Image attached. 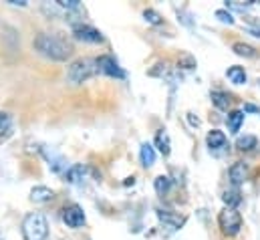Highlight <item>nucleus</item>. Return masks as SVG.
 I'll use <instances>...</instances> for the list:
<instances>
[{"instance_id":"nucleus-20","label":"nucleus","mask_w":260,"mask_h":240,"mask_svg":"<svg viewBox=\"0 0 260 240\" xmlns=\"http://www.w3.org/2000/svg\"><path fill=\"white\" fill-rule=\"evenodd\" d=\"M212 103H214L218 109L226 111L228 105H230V97H228L226 93H222V91H214V93H212Z\"/></svg>"},{"instance_id":"nucleus-13","label":"nucleus","mask_w":260,"mask_h":240,"mask_svg":"<svg viewBox=\"0 0 260 240\" xmlns=\"http://www.w3.org/2000/svg\"><path fill=\"white\" fill-rule=\"evenodd\" d=\"M139 160H141V164H143L145 168H151V166L155 164V150H153L151 143H143V146H141V150H139Z\"/></svg>"},{"instance_id":"nucleus-9","label":"nucleus","mask_w":260,"mask_h":240,"mask_svg":"<svg viewBox=\"0 0 260 240\" xmlns=\"http://www.w3.org/2000/svg\"><path fill=\"white\" fill-rule=\"evenodd\" d=\"M55 198V192L47 186H34L30 190V200L36 202V204H45V202H51Z\"/></svg>"},{"instance_id":"nucleus-6","label":"nucleus","mask_w":260,"mask_h":240,"mask_svg":"<svg viewBox=\"0 0 260 240\" xmlns=\"http://www.w3.org/2000/svg\"><path fill=\"white\" fill-rule=\"evenodd\" d=\"M63 222L69 228H81L85 224V212L79 204H71L63 210Z\"/></svg>"},{"instance_id":"nucleus-18","label":"nucleus","mask_w":260,"mask_h":240,"mask_svg":"<svg viewBox=\"0 0 260 240\" xmlns=\"http://www.w3.org/2000/svg\"><path fill=\"white\" fill-rule=\"evenodd\" d=\"M244 111H240V109H236V111H232L230 115H228V127H230V131L232 133H238L240 131V125H242V121H244Z\"/></svg>"},{"instance_id":"nucleus-27","label":"nucleus","mask_w":260,"mask_h":240,"mask_svg":"<svg viewBox=\"0 0 260 240\" xmlns=\"http://www.w3.org/2000/svg\"><path fill=\"white\" fill-rule=\"evenodd\" d=\"M57 4H59L61 8H67V10H75V8L81 6L79 0H57Z\"/></svg>"},{"instance_id":"nucleus-23","label":"nucleus","mask_w":260,"mask_h":240,"mask_svg":"<svg viewBox=\"0 0 260 240\" xmlns=\"http://www.w3.org/2000/svg\"><path fill=\"white\" fill-rule=\"evenodd\" d=\"M143 16H145V20L149 22V24H161L163 22V18L159 16V12H155L153 8H147V10H143Z\"/></svg>"},{"instance_id":"nucleus-8","label":"nucleus","mask_w":260,"mask_h":240,"mask_svg":"<svg viewBox=\"0 0 260 240\" xmlns=\"http://www.w3.org/2000/svg\"><path fill=\"white\" fill-rule=\"evenodd\" d=\"M228 178H230V182H232V188H238L240 184H244L246 178H248V168H246V164H244V162H236V164L230 168Z\"/></svg>"},{"instance_id":"nucleus-11","label":"nucleus","mask_w":260,"mask_h":240,"mask_svg":"<svg viewBox=\"0 0 260 240\" xmlns=\"http://www.w3.org/2000/svg\"><path fill=\"white\" fill-rule=\"evenodd\" d=\"M85 176H87V168L81 164H75L67 170V182L69 184H79V182H83Z\"/></svg>"},{"instance_id":"nucleus-14","label":"nucleus","mask_w":260,"mask_h":240,"mask_svg":"<svg viewBox=\"0 0 260 240\" xmlns=\"http://www.w3.org/2000/svg\"><path fill=\"white\" fill-rule=\"evenodd\" d=\"M157 216H159V220H161L165 226H169V228H174V230L184 224V218H182V216H178V214H174V212H167V210H165V212L159 210Z\"/></svg>"},{"instance_id":"nucleus-19","label":"nucleus","mask_w":260,"mask_h":240,"mask_svg":"<svg viewBox=\"0 0 260 240\" xmlns=\"http://www.w3.org/2000/svg\"><path fill=\"white\" fill-rule=\"evenodd\" d=\"M232 51L236 55H240V57H246V59H254L256 57V49L250 46V44H246V42H234L232 44Z\"/></svg>"},{"instance_id":"nucleus-26","label":"nucleus","mask_w":260,"mask_h":240,"mask_svg":"<svg viewBox=\"0 0 260 240\" xmlns=\"http://www.w3.org/2000/svg\"><path fill=\"white\" fill-rule=\"evenodd\" d=\"M180 67H184V69H194V67H196V59H194L192 55H182Z\"/></svg>"},{"instance_id":"nucleus-10","label":"nucleus","mask_w":260,"mask_h":240,"mask_svg":"<svg viewBox=\"0 0 260 240\" xmlns=\"http://www.w3.org/2000/svg\"><path fill=\"white\" fill-rule=\"evenodd\" d=\"M226 135H224V131H220V129H212L208 135H206V143H208V148L210 150H222V148H226Z\"/></svg>"},{"instance_id":"nucleus-4","label":"nucleus","mask_w":260,"mask_h":240,"mask_svg":"<svg viewBox=\"0 0 260 240\" xmlns=\"http://www.w3.org/2000/svg\"><path fill=\"white\" fill-rule=\"evenodd\" d=\"M218 224L226 236H236L242 228V216L236 208H224L218 216Z\"/></svg>"},{"instance_id":"nucleus-17","label":"nucleus","mask_w":260,"mask_h":240,"mask_svg":"<svg viewBox=\"0 0 260 240\" xmlns=\"http://www.w3.org/2000/svg\"><path fill=\"white\" fill-rule=\"evenodd\" d=\"M45 156H47V162L53 168V172H67V164H65V160L61 156H57L53 152H47V150H45Z\"/></svg>"},{"instance_id":"nucleus-28","label":"nucleus","mask_w":260,"mask_h":240,"mask_svg":"<svg viewBox=\"0 0 260 240\" xmlns=\"http://www.w3.org/2000/svg\"><path fill=\"white\" fill-rule=\"evenodd\" d=\"M188 119H190V123H192V125H196V127L200 125V119H198V117H194V113H188Z\"/></svg>"},{"instance_id":"nucleus-29","label":"nucleus","mask_w":260,"mask_h":240,"mask_svg":"<svg viewBox=\"0 0 260 240\" xmlns=\"http://www.w3.org/2000/svg\"><path fill=\"white\" fill-rule=\"evenodd\" d=\"M246 111H254V113H258L260 109L258 107H254V105H246Z\"/></svg>"},{"instance_id":"nucleus-1","label":"nucleus","mask_w":260,"mask_h":240,"mask_svg":"<svg viewBox=\"0 0 260 240\" xmlns=\"http://www.w3.org/2000/svg\"><path fill=\"white\" fill-rule=\"evenodd\" d=\"M34 49L42 55V57H47V59H51V61H67L71 55H73V46L65 40V38H61V36H57V34H47V32H42V34H38L36 38H34Z\"/></svg>"},{"instance_id":"nucleus-25","label":"nucleus","mask_w":260,"mask_h":240,"mask_svg":"<svg viewBox=\"0 0 260 240\" xmlns=\"http://www.w3.org/2000/svg\"><path fill=\"white\" fill-rule=\"evenodd\" d=\"M10 125H12V119H10V115L0 111V133L8 131V129H10Z\"/></svg>"},{"instance_id":"nucleus-16","label":"nucleus","mask_w":260,"mask_h":240,"mask_svg":"<svg viewBox=\"0 0 260 240\" xmlns=\"http://www.w3.org/2000/svg\"><path fill=\"white\" fill-rule=\"evenodd\" d=\"M222 200H224L226 208H236V206L242 202V198H240V190H238V188H230V190H224V194H222Z\"/></svg>"},{"instance_id":"nucleus-22","label":"nucleus","mask_w":260,"mask_h":240,"mask_svg":"<svg viewBox=\"0 0 260 240\" xmlns=\"http://www.w3.org/2000/svg\"><path fill=\"white\" fill-rule=\"evenodd\" d=\"M153 186H155V192L157 194H165L171 188V180L167 176H157L155 182H153Z\"/></svg>"},{"instance_id":"nucleus-7","label":"nucleus","mask_w":260,"mask_h":240,"mask_svg":"<svg viewBox=\"0 0 260 240\" xmlns=\"http://www.w3.org/2000/svg\"><path fill=\"white\" fill-rule=\"evenodd\" d=\"M73 34H75V38L85 40V42H103V34L91 24H75Z\"/></svg>"},{"instance_id":"nucleus-24","label":"nucleus","mask_w":260,"mask_h":240,"mask_svg":"<svg viewBox=\"0 0 260 240\" xmlns=\"http://www.w3.org/2000/svg\"><path fill=\"white\" fill-rule=\"evenodd\" d=\"M216 18H218L220 22H224V24H234V18H232V14H230L228 10H224V8L216 10Z\"/></svg>"},{"instance_id":"nucleus-2","label":"nucleus","mask_w":260,"mask_h":240,"mask_svg":"<svg viewBox=\"0 0 260 240\" xmlns=\"http://www.w3.org/2000/svg\"><path fill=\"white\" fill-rule=\"evenodd\" d=\"M97 59H77L69 65L67 69V81L71 85H81L87 79H91L93 75H97Z\"/></svg>"},{"instance_id":"nucleus-12","label":"nucleus","mask_w":260,"mask_h":240,"mask_svg":"<svg viewBox=\"0 0 260 240\" xmlns=\"http://www.w3.org/2000/svg\"><path fill=\"white\" fill-rule=\"evenodd\" d=\"M155 148L159 150V154L169 156V152H171V141H169V135H167L165 129L157 131V135H155Z\"/></svg>"},{"instance_id":"nucleus-3","label":"nucleus","mask_w":260,"mask_h":240,"mask_svg":"<svg viewBox=\"0 0 260 240\" xmlns=\"http://www.w3.org/2000/svg\"><path fill=\"white\" fill-rule=\"evenodd\" d=\"M22 236L24 240H45L49 236V222L42 214L34 212L22 220Z\"/></svg>"},{"instance_id":"nucleus-15","label":"nucleus","mask_w":260,"mask_h":240,"mask_svg":"<svg viewBox=\"0 0 260 240\" xmlns=\"http://www.w3.org/2000/svg\"><path fill=\"white\" fill-rule=\"evenodd\" d=\"M226 77H228L234 85H244V83H246V71H244V67H238V65L230 67V69L226 71Z\"/></svg>"},{"instance_id":"nucleus-21","label":"nucleus","mask_w":260,"mask_h":240,"mask_svg":"<svg viewBox=\"0 0 260 240\" xmlns=\"http://www.w3.org/2000/svg\"><path fill=\"white\" fill-rule=\"evenodd\" d=\"M256 143H258V139H256L254 135H244V137H238L236 148L242 150V152H250V150L256 148Z\"/></svg>"},{"instance_id":"nucleus-5","label":"nucleus","mask_w":260,"mask_h":240,"mask_svg":"<svg viewBox=\"0 0 260 240\" xmlns=\"http://www.w3.org/2000/svg\"><path fill=\"white\" fill-rule=\"evenodd\" d=\"M97 69H99V73H103V75L117 77V79H125V71H123V69L119 67V63H117L113 57H109V55H103V57L97 59Z\"/></svg>"}]
</instances>
